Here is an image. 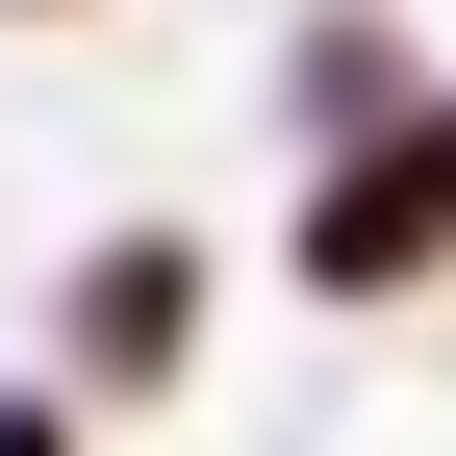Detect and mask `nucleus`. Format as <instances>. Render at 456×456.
Segmentation results:
<instances>
[{
  "instance_id": "1",
  "label": "nucleus",
  "mask_w": 456,
  "mask_h": 456,
  "mask_svg": "<svg viewBox=\"0 0 456 456\" xmlns=\"http://www.w3.org/2000/svg\"><path fill=\"white\" fill-rule=\"evenodd\" d=\"M279 279H305V305H431L456 279V77L406 102V127H355V152H305V228H279Z\"/></svg>"
},
{
  "instance_id": "2",
  "label": "nucleus",
  "mask_w": 456,
  "mask_h": 456,
  "mask_svg": "<svg viewBox=\"0 0 456 456\" xmlns=\"http://www.w3.org/2000/svg\"><path fill=\"white\" fill-rule=\"evenodd\" d=\"M178 355H203V228H77L51 380H77V406H178Z\"/></svg>"
},
{
  "instance_id": "3",
  "label": "nucleus",
  "mask_w": 456,
  "mask_h": 456,
  "mask_svg": "<svg viewBox=\"0 0 456 456\" xmlns=\"http://www.w3.org/2000/svg\"><path fill=\"white\" fill-rule=\"evenodd\" d=\"M431 77H456V51L406 26V0H305V51H279V152H355V127H406Z\"/></svg>"
},
{
  "instance_id": "4",
  "label": "nucleus",
  "mask_w": 456,
  "mask_h": 456,
  "mask_svg": "<svg viewBox=\"0 0 456 456\" xmlns=\"http://www.w3.org/2000/svg\"><path fill=\"white\" fill-rule=\"evenodd\" d=\"M0 456H102V406L77 380H0Z\"/></svg>"
},
{
  "instance_id": "5",
  "label": "nucleus",
  "mask_w": 456,
  "mask_h": 456,
  "mask_svg": "<svg viewBox=\"0 0 456 456\" xmlns=\"http://www.w3.org/2000/svg\"><path fill=\"white\" fill-rule=\"evenodd\" d=\"M0 26H77V0H0Z\"/></svg>"
}]
</instances>
